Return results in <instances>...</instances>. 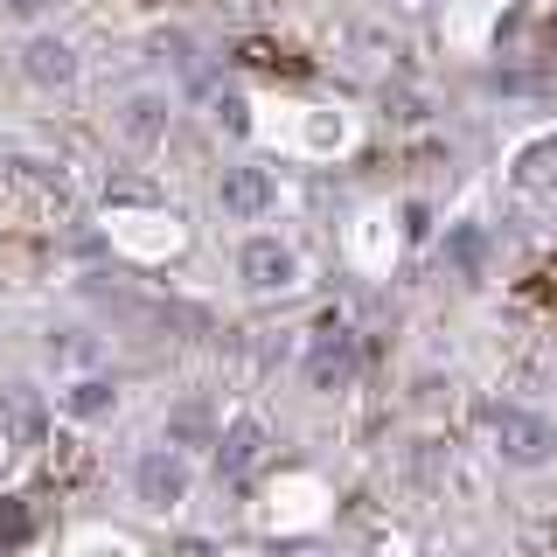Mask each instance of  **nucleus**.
Segmentation results:
<instances>
[{"label":"nucleus","mask_w":557,"mask_h":557,"mask_svg":"<svg viewBox=\"0 0 557 557\" xmlns=\"http://www.w3.org/2000/svg\"><path fill=\"white\" fill-rule=\"evenodd\" d=\"M196 481H202L196 453L174 446V440H153L126 460V495H133V509H147V516H182L188 502H196Z\"/></svg>","instance_id":"obj_1"},{"label":"nucleus","mask_w":557,"mask_h":557,"mask_svg":"<svg viewBox=\"0 0 557 557\" xmlns=\"http://www.w3.org/2000/svg\"><path fill=\"white\" fill-rule=\"evenodd\" d=\"M487 453H495L509 474H550L557 467V418L509 397V405L487 411Z\"/></svg>","instance_id":"obj_2"},{"label":"nucleus","mask_w":557,"mask_h":557,"mask_svg":"<svg viewBox=\"0 0 557 557\" xmlns=\"http://www.w3.org/2000/svg\"><path fill=\"white\" fill-rule=\"evenodd\" d=\"M104 133L119 139L126 153H161L174 139V91L168 84H126V91H112V104H104Z\"/></svg>","instance_id":"obj_3"},{"label":"nucleus","mask_w":557,"mask_h":557,"mask_svg":"<svg viewBox=\"0 0 557 557\" xmlns=\"http://www.w3.org/2000/svg\"><path fill=\"white\" fill-rule=\"evenodd\" d=\"M231 272H237V286L251 293V300H286V293H300L307 286V258H300V244L293 237H278V231H251L237 244V258H231Z\"/></svg>","instance_id":"obj_4"},{"label":"nucleus","mask_w":557,"mask_h":557,"mask_svg":"<svg viewBox=\"0 0 557 557\" xmlns=\"http://www.w3.org/2000/svg\"><path fill=\"white\" fill-rule=\"evenodd\" d=\"M278 112H286V126L265 119V133H278L307 161H335V153L356 147V112L348 104H278Z\"/></svg>","instance_id":"obj_5"},{"label":"nucleus","mask_w":557,"mask_h":557,"mask_svg":"<svg viewBox=\"0 0 557 557\" xmlns=\"http://www.w3.org/2000/svg\"><path fill=\"white\" fill-rule=\"evenodd\" d=\"M14 70H22L28 91L63 98V91H77V84H84V49L70 42L63 28H28L22 49H14Z\"/></svg>","instance_id":"obj_6"},{"label":"nucleus","mask_w":557,"mask_h":557,"mask_svg":"<svg viewBox=\"0 0 557 557\" xmlns=\"http://www.w3.org/2000/svg\"><path fill=\"white\" fill-rule=\"evenodd\" d=\"M278 202H286V188H278L272 168L231 161V168L216 174V209H223V223H265V216H278Z\"/></svg>","instance_id":"obj_7"},{"label":"nucleus","mask_w":557,"mask_h":557,"mask_svg":"<svg viewBox=\"0 0 557 557\" xmlns=\"http://www.w3.org/2000/svg\"><path fill=\"white\" fill-rule=\"evenodd\" d=\"M300 383L313 397H342L348 383H356V342H348L342 321H321V335H313L307 362H300Z\"/></svg>","instance_id":"obj_8"},{"label":"nucleus","mask_w":557,"mask_h":557,"mask_svg":"<svg viewBox=\"0 0 557 557\" xmlns=\"http://www.w3.org/2000/svg\"><path fill=\"white\" fill-rule=\"evenodd\" d=\"M182 237H188V231L168 216V209H112V244H119L126 258H147V265H153V258L182 251Z\"/></svg>","instance_id":"obj_9"},{"label":"nucleus","mask_w":557,"mask_h":557,"mask_svg":"<svg viewBox=\"0 0 557 557\" xmlns=\"http://www.w3.org/2000/svg\"><path fill=\"white\" fill-rule=\"evenodd\" d=\"M119 376H104V370H70L57 376V418H70V425H104V418L119 411Z\"/></svg>","instance_id":"obj_10"},{"label":"nucleus","mask_w":557,"mask_h":557,"mask_svg":"<svg viewBox=\"0 0 557 557\" xmlns=\"http://www.w3.org/2000/svg\"><path fill=\"white\" fill-rule=\"evenodd\" d=\"M348 258H356L362 272H383L397 258V216L383 202H370L356 223H348Z\"/></svg>","instance_id":"obj_11"},{"label":"nucleus","mask_w":557,"mask_h":557,"mask_svg":"<svg viewBox=\"0 0 557 557\" xmlns=\"http://www.w3.org/2000/svg\"><path fill=\"white\" fill-rule=\"evenodd\" d=\"M321 481H313V474H286V481H278L272 487V530H300V522H321Z\"/></svg>","instance_id":"obj_12"},{"label":"nucleus","mask_w":557,"mask_h":557,"mask_svg":"<svg viewBox=\"0 0 557 557\" xmlns=\"http://www.w3.org/2000/svg\"><path fill=\"white\" fill-rule=\"evenodd\" d=\"M440 251H446V265L467 278V286H481L487 278V231L474 216H460V223H446V237H440Z\"/></svg>","instance_id":"obj_13"},{"label":"nucleus","mask_w":557,"mask_h":557,"mask_svg":"<svg viewBox=\"0 0 557 557\" xmlns=\"http://www.w3.org/2000/svg\"><path fill=\"white\" fill-rule=\"evenodd\" d=\"M509 182H516V188H544V182H557V126L530 133V139L509 153Z\"/></svg>","instance_id":"obj_14"},{"label":"nucleus","mask_w":557,"mask_h":557,"mask_svg":"<svg viewBox=\"0 0 557 557\" xmlns=\"http://www.w3.org/2000/svg\"><path fill=\"white\" fill-rule=\"evenodd\" d=\"M258 446H265V432H258V418H237L231 432H216V474H244V467L258 460Z\"/></svg>","instance_id":"obj_15"},{"label":"nucleus","mask_w":557,"mask_h":557,"mask_svg":"<svg viewBox=\"0 0 557 557\" xmlns=\"http://www.w3.org/2000/svg\"><path fill=\"white\" fill-rule=\"evenodd\" d=\"M42 362H49L57 376H70V370H98V342L84 335V327H63V342H49Z\"/></svg>","instance_id":"obj_16"},{"label":"nucleus","mask_w":557,"mask_h":557,"mask_svg":"<svg viewBox=\"0 0 557 557\" xmlns=\"http://www.w3.org/2000/svg\"><path fill=\"white\" fill-rule=\"evenodd\" d=\"M70 557H139V544L119 530H77L70 536Z\"/></svg>","instance_id":"obj_17"},{"label":"nucleus","mask_w":557,"mask_h":557,"mask_svg":"<svg viewBox=\"0 0 557 557\" xmlns=\"http://www.w3.org/2000/svg\"><path fill=\"white\" fill-rule=\"evenodd\" d=\"M57 0H0V22H22V28H49Z\"/></svg>","instance_id":"obj_18"},{"label":"nucleus","mask_w":557,"mask_h":557,"mask_svg":"<svg viewBox=\"0 0 557 557\" xmlns=\"http://www.w3.org/2000/svg\"><path fill=\"white\" fill-rule=\"evenodd\" d=\"M307 557H335V550H307Z\"/></svg>","instance_id":"obj_19"}]
</instances>
